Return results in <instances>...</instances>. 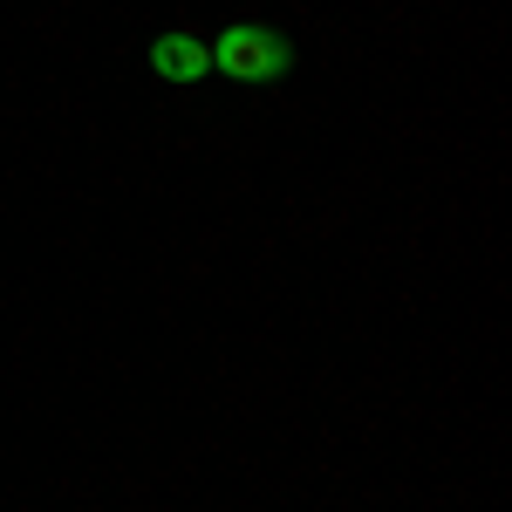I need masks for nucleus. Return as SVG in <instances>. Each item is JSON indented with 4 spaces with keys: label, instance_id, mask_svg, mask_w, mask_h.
Segmentation results:
<instances>
[{
    "label": "nucleus",
    "instance_id": "nucleus-1",
    "mask_svg": "<svg viewBox=\"0 0 512 512\" xmlns=\"http://www.w3.org/2000/svg\"><path fill=\"white\" fill-rule=\"evenodd\" d=\"M287 62H294V48L267 21H233L226 35H212V69L233 82H274L287 76Z\"/></svg>",
    "mask_w": 512,
    "mask_h": 512
},
{
    "label": "nucleus",
    "instance_id": "nucleus-2",
    "mask_svg": "<svg viewBox=\"0 0 512 512\" xmlns=\"http://www.w3.org/2000/svg\"><path fill=\"white\" fill-rule=\"evenodd\" d=\"M212 69V48L198 35H185V28H171V35H158L151 41V76H164V82H198Z\"/></svg>",
    "mask_w": 512,
    "mask_h": 512
}]
</instances>
